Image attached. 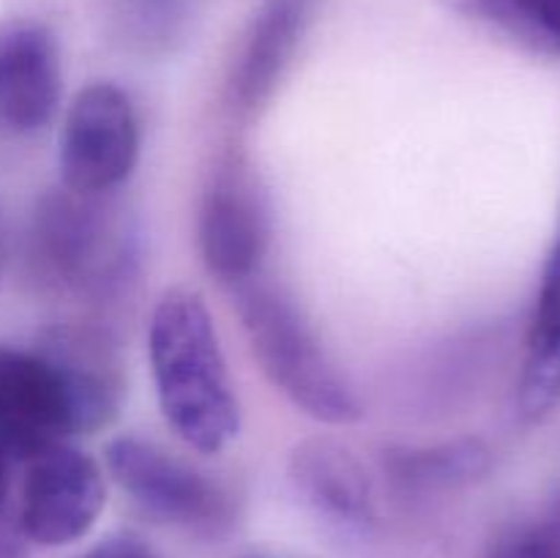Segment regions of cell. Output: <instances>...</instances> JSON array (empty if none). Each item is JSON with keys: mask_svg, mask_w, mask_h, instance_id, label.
Returning a JSON list of instances; mask_svg holds the SVG:
<instances>
[{"mask_svg": "<svg viewBox=\"0 0 560 558\" xmlns=\"http://www.w3.org/2000/svg\"><path fill=\"white\" fill-rule=\"evenodd\" d=\"M36 260L60 288L107 299L135 274V230L109 195L55 191L38 208Z\"/></svg>", "mask_w": 560, "mask_h": 558, "instance_id": "obj_3", "label": "cell"}, {"mask_svg": "<svg viewBox=\"0 0 560 558\" xmlns=\"http://www.w3.org/2000/svg\"><path fill=\"white\" fill-rule=\"evenodd\" d=\"M104 468L115 485L159 523L189 534L219 536L235 523V498L228 487L156 441L140 435L113 438Z\"/></svg>", "mask_w": 560, "mask_h": 558, "instance_id": "obj_4", "label": "cell"}, {"mask_svg": "<svg viewBox=\"0 0 560 558\" xmlns=\"http://www.w3.org/2000/svg\"><path fill=\"white\" fill-rule=\"evenodd\" d=\"M235 310L262 375L290 405L331 427L361 421L364 405L353 383L320 342L290 293L255 277L233 288Z\"/></svg>", "mask_w": 560, "mask_h": 558, "instance_id": "obj_2", "label": "cell"}, {"mask_svg": "<svg viewBox=\"0 0 560 558\" xmlns=\"http://www.w3.org/2000/svg\"><path fill=\"white\" fill-rule=\"evenodd\" d=\"M82 558H159L153 547L137 534H115L107 536L102 545L88 550Z\"/></svg>", "mask_w": 560, "mask_h": 558, "instance_id": "obj_17", "label": "cell"}, {"mask_svg": "<svg viewBox=\"0 0 560 558\" xmlns=\"http://www.w3.org/2000/svg\"><path fill=\"white\" fill-rule=\"evenodd\" d=\"M140 118L115 82H93L69 104L60 129L58 167L63 189L113 195L140 162Z\"/></svg>", "mask_w": 560, "mask_h": 558, "instance_id": "obj_5", "label": "cell"}, {"mask_svg": "<svg viewBox=\"0 0 560 558\" xmlns=\"http://www.w3.org/2000/svg\"><path fill=\"white\" fill-rule=\"evenodd\" d=\"M107 503L104 468L74 443H58L27 463L20 528L42 547H63L96 525Z\"/></svg>", "mask_w": 560, "mask_h": 558, "instance_id": "obj_8", "label": "cell"}, {"mask_svg": "<svg viewBox=\"0 0 560 558\" xmlns=\"http://www.w3.org/2000/svg\"><path fill=\"white\" fill-rule=\"evenodd\" d=\"M271 233V202L260 178L241 159L219 164L197 217V246L208 274L228 288L260 277Z\"/></svg>", "mask_w": 560, "mask_h": 558, "instance_id": "obj_6", "label": "cell"}, {"mask_svg": "<svg viewBox=\"0 0 560 558\" xmlns=\"http://www.w3.org/2000/svg\"><path fill=\"white\" fill-rule=\"evenodd\" d=\"M148 361L175 435L200 454L224 452L241 432V405L200 293L173 288L159 295L148 321Z\"/></svg>", "mask_w": 560, "mask_h": 558, "instance_id": "obj_1", "label": "cell"}, {"mask_svg": "<svg viewBox=\"0 0 560 558\" xmlns=\"http://www.w3.org/2000/svg\"><path fill=\"white\" fill-rule=\"evenodd\" d=\"M381 468L405 490H457L487 479L495 468V452L476 435L438 443H394L383 449Z\"/></svg>", "mask_w": 560, "mask_h": 558, "instance_id": "obj_14", "label": "cell"}, {"mask_svg": "<svg viewBox=\"0 0 560 558\" xmlns=\"http://www.w3.org/2000/svg\"><path fill=\"white\" fill-rule=\"evenodd\" d=\"M255 558H268V556H255Z\"/></svg>", "mask_w": 560, "mask_h": 558, "instance_id": "obj_19", "label": "cell"}, {"mask_svg": "<svg viewBox=\"0 0 560 558\" xmlns=\"http://www.w3.org/2000/svg\"><path fill=\"white\" fill-rule=\"evenodd\" d=\"M476 5L530 47L560 55V0H476Z\"/></svg>", "mask_w": 560, "mask_h": 558, "instance_id": "obj_15", "label": "cell"}, {"mask_svg": "<svg viewBox=\"0 0 560 558\" xmlns=\"http://www.w3.org/2000/svg\"><path fill=\"white\" fill-rule=\"evenodd\" d=\"M69 383L77 432L91 435L115 421L124 399V375L115 342L93 328H55L42 345Z\"/></svg>", "mask_w": 560, "mask_h": 558, "instance_id": "obj_11", "label": "cell"}, {"mask_svg": "<svg viewBox=\"0 0 560 558\" xmlns=\"http://www.w3.org/2000/svg\"><path fill=\"white\" fill-rule=\"evenodd\" d=\"M310 0H268L241 42L230 93L241 109H257L282 80L304 33Z\"/></svg>", "mask_w": 560, "mask_h": 558, "instance_id": "obj_13", "label": "cell"}, {"mask_svg": "<svg viewBox=\"0 0 560 558\" xmlns=\"http://www.w3.org/2000/svg\"><path fill=\"white\" fill-rule=\"evenodd\" d=\"M74 435V403L58 361L42 345L0 348V457L31 463Z\"/></svg>", "mask_w": 560, "mask_h": 558, "instance_id": "obj_7", "label": "cell"}, {"mask_svg": "<svg viewBox=\"0 0 560 558\" xmlns=\"http://www.w3.org/2000/svg\"><path fill=\"white\" fill-rule=\"evenodd\" d=\"M5 496H9V463L0 457V509H3Z\"/></svg>", "mask_w": 560, "mask_h": 558, "instance_id": "obj_18", "label": "cell"}, {"mask_svg": "<svg viewBox=\"0 0 560 558\" xmlns=\"http://www.w3.org/2000/svg\"><path fill=\"white\" fill-rule=\"evenodd\" d=\"M487 558H560V531L547 525H517L492 545Z\"/></svg>", "mask_w": 560, "mask_h": 558, "instance_id": "obj_16", "label": "cell"}, {"mask_svg": "<svg viewBox=\"0 0 560 558\" xmlns=\"http://www.w3.org/2000/svg\"><path fill=\"white\" fill-rule=\"evenodd\" d=\"M514 408L525 425H541L560 408V239L547 255L536 288Z\"/></svg>", "mask_w": 560, "mask_h": 558, "instance_id": "obj_12", "label": "cell"}, {"mask_svg": "<svg viewBox=\"0 0 560 558\" xmlns=\"http://www.w3.org/2000/svg\"><path fill=\"white\" fill-rule=\"evenodd\" d=\"M290 481L317 512L350 525L377 518L375 485L359 454L337 438H306L295 443L288 460Z\"/></svg>", "mask_w": 560, "mask_h": 558, "instance_id": "obj_10", "label": "cell"}, {"mask_svg": "<svg viewBox=\"0 0 560 558\" xmlns=\"http://www.w3.org/2000/svg\"><path fill=\"white\" fill-rule=\"evenodd\" d=\"M63 91V66L55 33L38 20L0 25V126L36 135L55 118Z\"/></svg>", "mask_w": 560, "mask_h": 558, "instance_id": "obj_9", "label": "cell"}]
</instances>
